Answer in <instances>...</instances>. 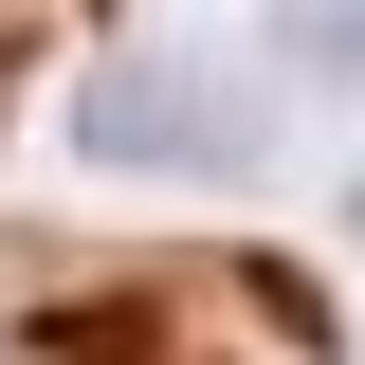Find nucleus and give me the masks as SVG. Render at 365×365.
Returning a JSON list of instances; mask_svg holds the SVG:
<instances>
[{
	"instance_id": "1",
	"label": "nucleus",
	"mask_w": 365,
	"mask_h": 365,
	"mask_svg": "<svg viewBox=\"0 0 365 365\" xmlns=\"http://www.w3.org/2000/svg\"><path fill=\"white\" fill-rule=\"evenodd\" d=\"M55 347H73V365H128V347H146V311H128V292H91V311H55Z\"/></svg>"
}]
</instances>
